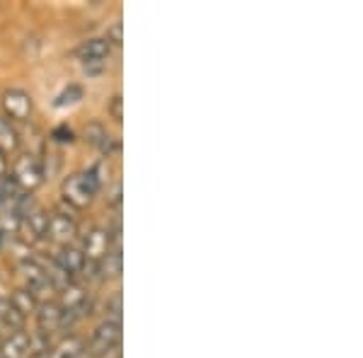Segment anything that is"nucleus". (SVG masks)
<instances>
[{
	"label": "nucleus",
	"mask_w": 363,
	"mask_h": 358,
	"mask_svg": "<svg viewBox=\"0 0 363 358\" xmlns=\"http://www.w3.org/2000/svg\"><path fill=\"white\" fill-rule=\"evenodd\" d=\"M99 186H102V177L97 174L95 167L83 174H70L63 181V201L70 203L73 208H85L97 196Z\"/></svg>",
	"instance_id": "1"
},
{
	"label": "nucleus",
	"mask_w": 363,
	"mask_h": 358,
	"mask_svg": "<svg viewBox=\"0 0 363 358\" xmlns=\"http://www.w3.org/2000/svg\"><path fill=\"white\" fill-rule=\"evenodd\" d=\"M119 344H121V322L109 320L107 317V320H102L95 327L87 349H90L92 356H107L119 349Z\"/></svg>",
	"instance_id": "2"
},
{
	"label": "nucleus",
	"mask_w": 363,
	"mask_h": 358,
	"mask_svg": "<svg viewBox=\"0 0 363 358\" xmlns=\"http://www.w3.org/2000/svg\"><path fill=\"white\" fill-rule=\"evenodd\" d=\"M13 179L17 186H22V189L32 191L37 189L39 184L44 181V169H42V162L37 160L34 155H20L15 160V172H13Z\"/></svg>",
	"instance_id": "3"
},
{
	"label": "nucleus",
	"mask_w": 363,
	"mask_h": 358,
	"mask_svg": "<svg viewBox=\"0 0 363 358\" xmlns=\"http://www.w3.org/2000/svg\"><path fill=\"white\" fill-rule=\"evenodd\" d=\"M112 245V235L104 228H90L83 235V254L87 262H102Z\"/></svg>",
	"instance_id": "4"
},
{
	"label": "nucleus",
	"mask_w": 363,
	"mask_h": 358,
	"mask_svg": "<svg viewBox=\"0 0 363 358\" xmlns=\"http://www.w3.org/2000/svg\"><path fill=\"white\" fill-rule=\"evenodd\" d=\"M3 109H5V119H17V121H27L29 116H32V99L25 90H5L3 92Z\"/></svg>",
	"instance_id": "5"
},
{
	"label": "nucleus",
	"mask_w": 363,
	"mask_h": 358,
	"mask_svg": "<svg viewBox=\"0 0 363 358\" xmlns=\"http://www.w3.org/2000/svg\"><path fill=\"white\" fill-rule=\"evenodd\" d=\"M78 235V223H75L73 216H66L61 213V211H56V213H51L49 218V235L46 237L54 240L63 247V245H70V240Z\"/></svg>",
	"instance_id": "6"
},
{
	"label": "nucleus",
	"mask_w": 363,
	"mask_h": 358,
	"mask_svg": "<svg viewBox=\"0 0 363 358\" xmlns=\"http://www.w3.org/2000/svg\"><path fill=\"white\" fill-rule=\"evenodd\" d=\"M56 269L58 272H63L68 276V279H73V276H78L83 272L85 267V254L80 247H73V245H63L61 250H58L56 254Z\"/></svg>",
	"instance_id": "7"
},
{
	"label": "nucleus",
	"mask_w": 363,
	"mask_h": 358,
	"mask_svg": "<svg viewBox=\"0 0 363 358\" xmlns=\"http://www.w3.org/2000/svg\"><path fill=\"white\" fill-rule=\"evenodd\" d=\"M20 272L27 281V289L32 291L34 296H37L42 289H46V286H51L49 284V269H46L44 264H39L37 259H32V257L20 262Z\"/></svg>",
	"instance_id": "8"
},
{
	"label": "nucleus",
	"mask_w": 363,
	"mask_h": 358,
	"mask_svg": "<svg viewBox=\"0 0 363 358\" xmlns=\"http://www.w3.org/2000/svg\"><path fill=\"white\" fill-rule=\"evenodd\" d=\"M80 61L85 66H92V63H104V58L112 54V44L107 42L104 37H97V39H87L85 44H80V49L75 51Z\"/></svg>",
	"instance_id": "9"
},
{
	"label": "nucleus",
	"mask_w": 363,
	"mask_h": 358,
	"mask_svg": "<svg viewBox=\"0 0 363 358\" xmlns=\"http://www.w3.org/2000/svg\"><path fill=\"white\" fill-rule=\"evenodd\" d=\"M32 354V342H29V332H13L8 339H3L0 346V358H27Z\"/></svg>",
	"instance_id": "10"
},
{
	"label": "nucleus",
	"mask_w": 363,
	"mask_h": 358,
	"mask_svg": "<svg viewBox=\"0 0 363 358\" xmlns=\"http://www.w3.org/2000/svg\"><path fill=\"white\" fill-rule=\"evenodd\" d=\"M37 327L46 334L58 330V322H61V303L56 301H44L37 305Z\"/></svg>",
	"instance_id": "11"
},
{
	"label": "nucleus",
	"mask_w": 363,
	"mask_h": 358,
	"mask_svg": "<svg viewBox=\"0 0 363 358\" xmlns=\"http://www.w3.org/2000/svg\"><path fill=\"white\" fill-rule=\"evenodd\" d=\"M83 138L92 145V148H99L102 152H107V155L114 150V148H112V138H109L107 128L99 124V121H90V124L85 126Z\"/></svg>",
	"instance_id": "12"
},
{
	"label": "nucleus",
	"mask_w": 363,
	"mask_h": 358,
	"mask_svg": "<svg viewBox=\"0 0 363 358\" xmlns=\"http://www.w3.org/2000/svg\"><path fill=\"white\" fill-rule=\"evenodd\" d=\"M49 218H51V213H46L44 208H32L25 218H22V223L29 228L34 240H44L46 235H49Z\"/></svg>",
	"instance_id": "13"
},
{
	"label": "nucleus",
	"mask_w": 363,
	"mask_h": 358,
	"mask_svg": "<svg viewBox=\"0 0 363 358\" xmlns=\"http://www.w3.org/2000/svg\"><path fill=\"white\" fill-rule=\"evenodd\" d=\"M8 303L13 305V308H15L22 317L34 315V313H37V305H39L37 296H34V293L29 291V289H17V291L13 293V296L8 298Z\"/></svg>",
	"instance_id": "14"
},
{
	"label": "nucleus",
	"mask_w": 363,
	"mask_h": 358,
	"mask_svg": "<svg viewBox=\"0 0 363 358\" xmlns=\"http://www.w3.org/2000/svg\"><path fill=\"white\" fill-rule=\"evenodd\" d=\"M85 351V342L80 337H66L49 351V358H80Z\"/></svg>",
	"instance_id": "15"
},
{
	"label": "nucleus",
	"mask_w": 363,
	"mask_h": 358,
	"mask_svg": "<svg viewBox=\"0 0 363 358\" xmlns=\"http://www.w3.org/2000/svg\"><path fill=\"white\" fill-rule=\"evenodd\" d=\"M17 148H20V133L13 121L0 116V152H15Z\"/></svg>",
	"instance_id": "16"
},
{
	"label": "nucleus",
	"mask_w": 363,
	"mask_h": 358,
	"mask_svg": "<svg viewBox=\"0 0 363 358\" xmlns=\"http://www.w3.org/2000/svg\"><path fill=\"white\" fill-rule=\"evenodd\" d=\"M0 327H3V330H8L10 334L25 330V317L17 313V310L8 301L0 305Z\"/></svg>",
	"instance_id": "17"
},
{
	"label": "nucleus",
	"mask_w": 363,
	"mask_h": 358,
	"mask_svg": "<svg viewBox=\"0 0 363 358\" xmlns=\"http://www.w3.org/2000/svg\"><path fill=\"white\" fill-rule=\"evenodd\" d=\"M99 274H102V279H119L121 276V252H119V247L109 250L107 257L99 262Z\"/></svg>",
	"instance_id": "18"
},
{
	"label": "nucleus",
	"mask_w": 363,
	"mask_h": 358,
	"mask_svg": "<svg viewBox=\"0 0 363 358\" xmlns=\"http://www.w3.org/2000/svg\"><path fill=\"white\" fill-rule=\"evenodd\" d=\"M83 99V87L80 85H68L66 90L61 92V95L56 97V102H54V107H68V104H75V102H80Z\"/></svg>",
	"instance_id": "19"
},
{
	"label": "nucleus",
	"mask_w": 363,
	"mask_h": 358,
	"mask_svg": "<svg viewBox=\"0 0 363 358\" xmlns=\"http://www.w3.org/2000/svg\"><path fill=\"white\" fill-rule=\"evenodd\" d=\"M107 313H112V317H109V320L121 322V293L119 291H116L114 296L107 301Z\"/></svg>",
	"instance_id": "20"
},
{
	"label": "nucleus",
	"mask_w": 363,
	"mask_h": 358,
	"mask_svg": "<svg viewBox=\"0 0 363 358\" xmlns=\"http://www.w3.org/2000/svg\"><path fill=\"white\" fill-rule=\"evenodd\" d=\"M121 107H124V99H121V95H114L112 102H109V116H112L116 124H121V119H124V111H121Z\"/></svg>",
	"instance_id": "21"
},
{
	"label": "nucleus",
	"mask_w": 363,
	"mask_h": 358,
	"mask_svg": "<svg viewBox=\"0 0 363 358\" xmlns=\"http://www.w3.org/2000/svg\"><path fill=\"white\" fill-rule=\"evenodd\" d=\"M51 138H54L56 143H73V140H75L73 131H70V128H68L66 124L54 128V131H51Z\"/></svg>",
	"instance_id": "22"
},
{
	"label": "nucleus",
	"mask_w": 363,
	"mask_h": 358,
	"mask_svg": "<svg viewBox=\"0 0 363 358\" xmlns=\"http://www.w3.org/2000/svg\"><path fill=\"white\" fill-rule=\"evenodd\" d=\"M104 39H107L109 44L119 46L121 44V22H114V25L107 29V37H104Z\"/></svg>",
	"instance_id": "23"
},
{
	"label": "nucleus",
	"mask_w": 363,
	"mask_h": 358,
	"mask_svg": "<svg viewBox=\"0 0 363 358\" xmlns=\"http://www.w3.org/2000/svg\"><path fill=\"white\" fill-rule=\"evenodd\" d=\"M8 179V157H5V152H0V184Z\"/></svg>",
	"instance_id": "24"
},
{
	"label": "nucleus",
	"mask_w": 363,
	"mask_h": 358,
	"mask_svg": "<svg viewBox=\"0 0 363 358\" xmlns=\"http://www.w3.org/2000/svg\"><path fill=\"white\" fill-rule=\"evenodd\" d=\"M27 358H49V354H29Z\"/></svg>",
	"instance_id": "25"
},
{
	"label": "nucleus",
	"mask_w": 363,
	"mask_h": 358,
	"mask_svg": "<svg viewBox=\"0 0 363 358\" xmlns=\"http://www.w3.org/2000/svg\"><path fill=\"white\" fill-rule=\"evenodd\" d=\"M0 346H3V334H0Z\"/></svg>",
	"instance_id": "26"
}]
</instances>
